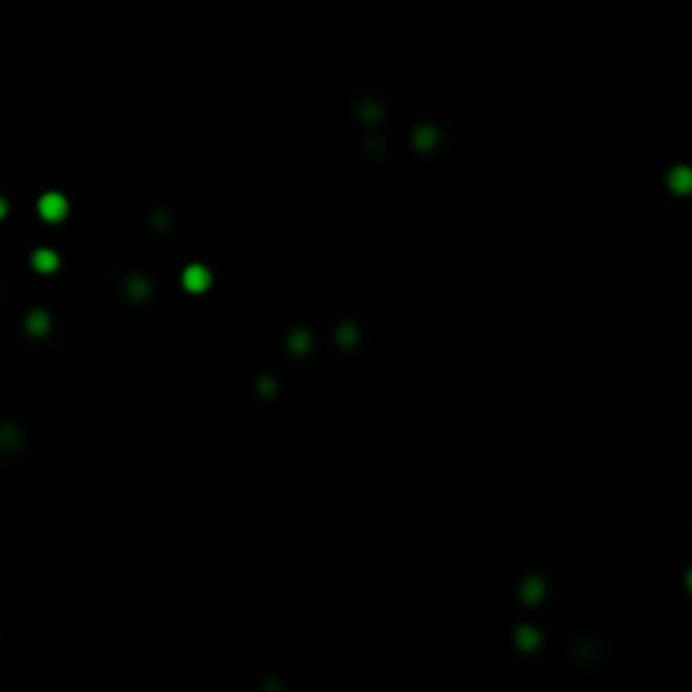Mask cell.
Wrapping results in <instances>:
<instances>
[{"label":"cell","mask_w":692,"mask_h":692,"mask_svg":"<svg viewBox=\"0 0 692 692\" xmlns=\"http://www.w3.org/2000/svg\"><path fill=\"white\" fill-rule=\"evenodd\" d=\"M33 265L38 268V271H52V268H57V254H52V252H35L33 254Z\"/></svg>","instance_id":"3957f363"},{"label":"cell","mask_w":692,"mask_h":692,"mask_svg":"<svg viewBox=\"0 0 692 692\" xmlns=\"http://www.w3.org/2000/svg\"><path fill=\"white\" fill-rule=\"evenodd\" d=\"M184 278H187V287H189V290H203V287L209 284V274H206L203 268H198V265L189 268Z\"/></svg>","instance_id":"7a4b0ae2"},{"label":"cell","mask_w":692,"mask_h":692,"mask_svg":"<svg viewBox=\"0 0 692 692\" xmlns=\"http://www.w3.org/2000/svg\"><path fill=\"white\" fill-rule=\"evenodd\" d=\"M3 214H6V203L0 200V216H3Z\"/></svg>","instance_id":"277c9868"},{"label":"cell","mask_w":692,"mask_h":692,"mask_svg":"<svg viewBox=\"0 0 692 692\" xmlns=\"http://www.w3.org/2000/svg\"><path fill=\"white\" fill-rule=\"evenodd\" d=\"M38 211H41V216L49 219V222H57V219H62L65 211H68V203H65L62 195H44L41 203H38Z\"/></svg>","instance_id":"6da1fadb"}]
</instances>
